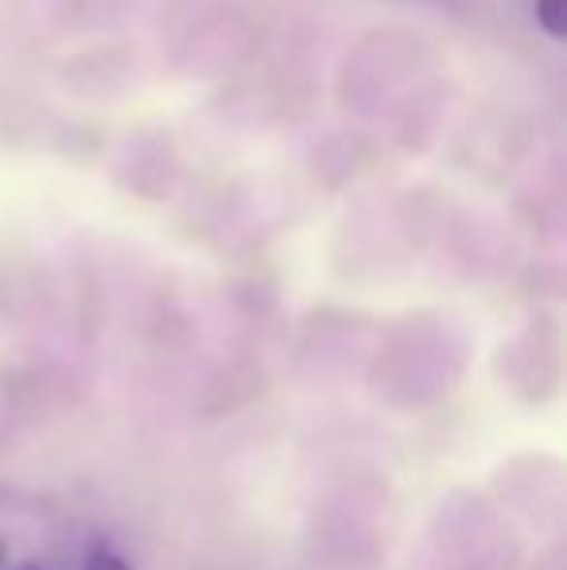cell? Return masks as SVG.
Segmentation results:
<instances>
[{
  "label": "cell",
  "instance_id": "obj_7",
  "mask_svg": "<svg viewBox=\"0 0 567 570\" xmlns=\"http://www.w3.org/2000/svg\"><path fill=\"white\" fill-rule=\"evenodd\" d=\"M20 570H43V567H36V563H28V567H20Z\"/></svg>",
  "mask_w": 567,
  "mask_h": 570
},
{
  "label": "cell",
  "instance_id": "obj_1",
  "mask_svg": "<svg viewBox=\"0 0 567 570\" xmlns=\"http://www.w3.org/2000/svg\"><path fill=\"white\" fill-rule=\"evenodd\" d=\"M459 376L462 357L451 353L447 338L428 345H420V338H404L393 342L378 357L373 392H378V400H385L393 407H424L443 400L459 384Z\"/></svg>",
  "mask_w": 567,
  "mask_h": 570
},
{
  "label": "cell",
  "instance_id": "obj_4",
  "mask_svg": "<svg viewBox=\"0 0 567 570\" xmlns=\"http://www.w3.org/2000/svg\"><path fill=\"white\" fill-rule=\"evenodd\" d=\"M82 570H137V567H133L117 548H109V543H98V548H90V556H86Z\"/></svg>",
  "mask_w": 567,
  "mask_h": 570
},
{
  "label": "cell",
  "instance_id": "obj_2",
  "mask_svg": "<svg viewBox=\"0 0 567 570\" xmlns=\"http://www.w3.org/2000/svg\"><path fill=\"white\" fill-rule=\"evenodd\" d=\"M498 373L529 407H545L560 392V338L553 326H529L509 345H501Z\"/></svg>",
  "mask_w": 567,
  "mask_h": 570
},
{
  "label": "cell",
  "instance_id": "obj_6",
  "mask_svg": "<svg viewBox=\"0 0 567 570\" xmlns=\"http://www.w3.org/2000/svg\"><path fill=\"white\" fill-rule=\"evenodd\" d=\"M0 570H4V543H0Z\"/></svg>",
  "mask_w": 567,
  "mask_h": 570
},
{
  "label": "cell",
  "instance_id": "obj_5",
  "mask_svg": "<svg viewBox=\"0 0 567 570\" xmlns=\"http://www.w3.org/2000/svg\"><path fill=\"white\" fill-rule=\"evenodd\" d=\"M4 501H12V489H4V485H0V504H4Z\"/></svg>",
  "mask_w": 567,
  "mask_h": 570
},
{
  "label": "cell",
  "instance_id": "obj_3",
  "mask_svg": "<svg viewBox=\"0 0 567 570\" xmlns=\"http://www.w3.org/2000/svg\"><path fill=\"white\" fill-rule=\"evenodd\" d=\"M537 23L553 39L567 36V0H537Z\"/></svg>",
  "mask_w": 567,
  "mask_h": 570
}]
</instances>
